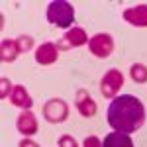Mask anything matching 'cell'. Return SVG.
Returning <instances> with one entry per match:
<instances>
[{
  "label": "cell",
  "mask_w": 147,
  "mask_h": 147,
  "mask_svg": "<svg viewBox=\"0 0 147 147\" xmlns=\"http://www.w3.org/2000/svg\"><path fill=\"white\" fill-rule=\"evenodd\" d=\"M145 122V108L143 104L131 94L116 96L108 106V124L114 131L120 134H134Z\"/></svg>",
  "instance_id": "6da1fadb"
},
{
  "label": "cell",
  "mask_w": 147,
  "mask_h": 147,
  "mask_svg": "<svg viewBox=\"0 0 147 147\" xmlns=\"http://www.w3.org/2000/svg\"><path fill=\"white\" fill-rule=\"evenodd\" d=\"M47 22L57 26V28H65L69 30L75 22V8L67 0H53L47 6Z\"/></svg>",
  "instance_id": "7a4b0ae2"
},
{
  "label": "cell",
  "mask_w": 147,
  "mask_h": 147,
  "mask_svg": "<svg viewBox=\"0 0 147 147\" xmlns=\"http://www.w3.org/2000/svg\"><path fill=\"white\" fill-rule=\"evenodd\" d=\"M43 116L51 124H61L69 118V104L61 98H51L43 106Z\"/></svg>",
  "instance_id": "3957f363"
},
{
  "label": "cell",
  "mask_w": 147,
  "mask_h": 147,
  "mask_svg": "<svg viewBox=\"0 0 147 147\" xmlns=\"http://www.w3.org/2000/svg\"><path fill=\"white\" fill-rule=\"evenodd\" d=\"M124 84V75L118 71V69H110L100 80V88H102V94L106 98H116V94L120 92Z\"/></svg>",
  "instance_id": "277c9868"
},
{
  "label": "cell",
  "mask_w": 147,
  "mask_h": 147,
  "mask_svg": "<svg viewBox=\"0 0 147 147\" xmlns=\"http://www.w3.org/2000/svg\"><path fill=\"white\" fill-rule=\"evenodd\" d=\"M88 49H90L92 55L106 59L110 57V53L114 51V39L110 34H96L94 37L88 39Z\"/></svg>",
  "instance_id": "5b68a950"
},
{
  "label": "cell",
  "mask_w": 147,
  "mask_h": 147,
  "mask_svg": "<svg viewBox=\"0 0 147 147\" xmlns=\"http://www.w3.org/2000/svg\"><path fill=\"white\" fill-rule=\"evenodd\" d=\"M124 20L137 28H147V4H137L134 8L124 10Z\"/></svg>",
  "instance_id": "8992f818"
},
{
  "label": "cell",
  "mask_w": 147,
  "mask_h": 147,
  "mask_svg": "<svg viewBox=\"0 0 147 147\" xmlns=\"http://www.w3.org/2000/svg\"><path fill=\"white\" fill-rule=\"evenodd\" d=\"M86 41H88V35H86V32H84L82 28H71L67 34H65L63 41H61L57 47H61V49H67V47H80V45H84Z\"/></svg>",
  "instance_id": "52a82bcc"
},
{
  "label": "cell",
  "mask_w": 147,
  "mask_h": 147,
  "mask_svg": "<svg viewBox=\"0 0 147 147\" xmlns=\"http://www.w3.org/2000/svg\"><path fill=\"white\" fill-rule=\"evenodd\" d=\"M59 57V47L53 43H41L35 51V61L39 65H53Z\"/></svg>",
  "instance_id": "ba28073f"
},
{
  "label": "cell",
  "mask_w": 147,
  "mask_h": 147,
  "mask_svg": "<svg viewBox=\"0 0 147 147\" xmlns=\"http://www.w3.org/2000/svg\"><path fill=\"white\" fill-rule=\"evenodd\" d=\"M77 110L80 112V116L84 118H92L96 114V102L90 98V94L86 90L77 92Z\"/></svg>",
  "instance_id": "9c48e42d"
},
{
  "label": "cell",
  "mask_w": 147,
  "mask_h": 147,
  "mask_svg": "<svg viewBox=\"0 0 147 147\" xmlns=\"http://www.w3.org/2000/svg\"><path fill=\"white\" fill-rule=\"evenodd\" d=\"M16 125H18V131H20L22 136H34L35 131H37V120H35L34 114L28 112V110L18 116Z\"/></svg>",
  "instance_id": "30bf717a"
},
{
  "label": "cell",
  "mask_w": 147,
  "mask_h": 147,
  "mask_svg": "<svg viewBox=\"0 0 147 147\" xmlns=\"http://www.w3.org/2000/svg\"><path fill=\"white\" fill-rule=\"evenodd\" d=\"M10 100H12L14 106H18V108H22V110H30L32 104H34V100H32V96L28 94V90H26L24 86H20V84L12 88Z\"/></svg>",
  "instance_id": "8fae6325"
},
{
  "label": "cell",
  "mask_w": 147,
  "mask_h": 147,
  "mask_svg": "<svg viewBox=\"0 0 147 147\" xmlns=\"http://www.w3.org/2000/svg\"><path fill=\"white\" fill-rule=\"evenodd\" d=\"M102 147H134V141L127 134H120V131H112L104 137Z\"/></svg>",
  "instance_id": "7c38bea8"
},
{
  "label": "cell",
  "mask_w": 147,
  "mask_h": 147,
  "mask_svg": "<svg viewBox=\"0 0 147 147\" xmlns=\"http://www.w3.org/2000/svg\"><path fill=\"white\" fill-rule=\"evenodd\" d=\"M20 55V47L16 39H4L2 45H0V59L4 63H12L16 57Z\"/></svg>",
  "instance_id": "4fadbf2b"
},
{
  "label": "cell",
  "mask_w": 147,
  "mask_h": 147,
  "mask_svg": "<svg viewBox=\"0 0 147 147\" xmlns=\"http://www.w3.org/2000/svg\"><path fill=\"white\" fill-rule=\"evenodd\" d=\"M129 77L136 80V82H139V84L147 82V67H145V65H141V63L131 65V67H129Z\"/></svg>",
  "instance_id": "5bb4252c"
},
{
  "label": "cell",
  "mask_w": 147,
  "mask_h": 147,
  "mask_svg": "<svg viewBox=\"0 0 147 147\" xmlns=\"http://www.w3.org/2000/svg\"><path fill=\"white\" fill-rule=\"evenodd\" d=\"M16 41H18V47H20V53H26V51H30L34 47V39L30 35H20Z\"/></svg>",
  "instance_id": "9a60e30c"
},
{
  "label": "cell",
  "mask_w": 147,
  "mask_h": 147,
  "mask_svg": "<svg viewBox=\"0 0 147 147\" xmlns=\"http://www.w3.org/2000/svg\"><path fill=\"white\" fill-rule=\"evenodd\" d=\"M59 147H79V143H77V139L71 136H63L61 139H59Z\"/></svg>",
  "instance_id": "2e32d148"
},
{
  "label": "cell",
  "mask_w": 147,
  "mask_h": 147,
  "mask_svg": "<svg viewBox=\"0 0 147 147\" xmlns=\"http://www.w3.org/2000/svg\"><path fill=\"white\" fill-rule=\"evenodd\" d=\"M82 147H102V145H100V139H98L96 136H88L86 139H84Z\"/></svg>",
  "instance_id": "e0dca14e"
},
{
  "label": "cell",
  "mask_w": 147,
  "mask_h": 147,
  "mask_svg": "<svg viewBox=\"0 0 147 147\" xmlns=\"http://www.w3.org/2000/svg\"><path fill=\"white\" fill-rule=\"evenodd\" d=\"M0 84H2V90H0V98H6V94H12V92H10L12 86H10V80H8V79H2V80H0Z\"/></svg>",
  "instance_id": "ac0fdd59"
},
{
  "label": "cell",
  "mask_w": 147,
  "mask_h": 147,
  "mask_svg": "<svg viewBox=\"0 0 147 147\" xmlns=\"http://www.w3.org/2000/svg\"><path fill=\"white\" fill-rule=\"evenodd\" d=\"M18 147H39V145H37L35 141H32V139H22Z\"/></svg>",
  "instance_id": "d6986e66"
}]
</instances>
